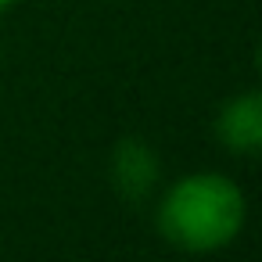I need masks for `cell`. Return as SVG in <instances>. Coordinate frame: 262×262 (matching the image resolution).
I'll use <instances>...</instances> for the list:
<instances>
[{
	"instance_id": "1",
	"label": "cell",
	"mask_w": 262,
	"mask_h": 262,
	"mask_svg": "<svg viewBox=\"0 0 262 262\" xmlns=\"http://www.w3.org/2000/svg\"><path fill=\"white\" fill-rule=\"evenodd\" d=\"M244 219H248L244 190L226 172L215 169L172 180L155 205V226L162 241L187 255H212L230 248L241 237Z\"/></svg>"
},
{
	"instance_id": "2",
	"label": "cell",
	"mask_w": 262,
	"mask_h": 262,
	"mask_svg": "<svg viewBox=\"0 0 262 262\" xmlns=\"http://www.w3.org/2000/svg\"><path fill=\"white\" fill-rule=\"evenodd\" d=\"M108 180L115 194L129 205L147 201L162 183V158L144 137H122L112 147L108 158Z\"/></svg>"
},
{
	"instance_id": "3",
	"label": "cell",
	"mask_w": 262,
	"mask_h": 262,
	"mask_svg": "<svg viewBox=\"0 0 262 262\" xmlns=\"http://www.w3.org/2000/svg\"><path fill=\"white\" fill-rule=\"evenodd\" d=\"M215 140L241 158H255L262 151V94L258 90H241L226 97L215 112Z\"/></svg>"
},
{
	"instance_id": "4",
	"label": "cell",
	"mask_w": 262,
	"mask_h": 262,
	"mask_svg": "<svg viewBox=\"0 0 262 262\" xmlns=\"http://www.w3.org/2000/svg\"><path fill=\"white\" fill-rule=\"evenodd\" d=\"M15 4H18V0H0V15H4V11H11Z\"/></svg>"
}]
</instances>
